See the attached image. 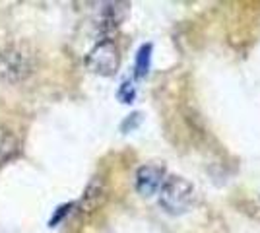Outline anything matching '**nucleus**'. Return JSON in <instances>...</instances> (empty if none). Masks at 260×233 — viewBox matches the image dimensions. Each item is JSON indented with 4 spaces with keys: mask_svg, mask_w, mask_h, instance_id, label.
Returning <instances> with one entry per match:
<instances>
[{
    "mask_svg": "<svg viewBox=\"0 0 260 233\" xmlns=\"http://www.w3.org/2000/svg\"><path fill=\"white\" fill-rule=\"evenodd\" d=\"M72 206H74V202H68V204H64V206H58V208H56V212H54V216L51 218V227H54L56 223L60 222L66 214L70 212V208H72Z\"/></svg>",
    "mask_w": 260,
    "mask_h": 233,
    "instance_id": "obj_10",
    "label": "nucleus"
},
{
    "mask_svg": "<svg viewBox=\"0 0 260 233\" xmlns=\"http://www.w3.org/2000/svg\"><path fill=\"white\" fill-rule=\"evenodd\" d=\"M194 202V185L181 175H169L159 189V206L167 214H184Z\"/></svg>",
    "mask_w": 260,
    "mask_h": 233,
    "instance_id": "obj_2",
    "label": "nucleus"
},
{
    "mask_svg": "<svg viewBox=\"0 0 260 233\" xmlns=\"http://www.w3.org/2000/svg\"><path fill=\"white\" fill-rule=\"evenodd\" d=\"M140 113H132V115H128V119L122 122V132H128V130H132V128H136V124L140 122Z\"/></svg>",
    "mask_w": 260,
    "mask_h": 233,
    "instance_id": "obj_11",
    "label": "nucleus"
},
{
    "mask_svg": "<svg viewBox=\"0 0 260 233\" xmlns=\"http://www.w3.org/2000/svg\"><path fill=\"white\" fill-rule=\"evenodd\" d=\"M86 64L91 72H95L99 76H113L120 64V55L117 45L111 39H103L99 41L89 55L86 56Z\"/></svg>",
    "mask_w": 260,
    "mask_h": 233,
    "instance_id": "obj_3",
    "label": "nucleus"
},
{
    "mask_svg": "<svg viewBox=\"0 0 260 233\" xmlns=\"http://www.w3.org/2000/svg\"><path fill=\"white\" fill-rule=\"evenodd\" d=\"M163 181H165V167L157 163H148L142 165L136 171V190L138 194L150 198L157 190L161 189Z\"/></svg>",
    "mask_w": 260,
    "mask_h": 233,
    "instance_id": "obj_4",
    "label": "nucleus"
},
{
    "mask_svg": "<svg viewBox=\"0 0 260 233\" xmlns=\"http://www.w3.org/2000/svg\"><path fill=\"white\" fill-rule=\"evenodd\" d=\"M128 14V4L126 2H109L101 10V29L111 31L115 27H119L122 20Z\"/></svg>",
    "mask_w": 260,
    "mask_h": 233,
    "instance_id": "obj_5",
    "label": "nucleus"
},
{
    "mask_svg": "<svg viewBox=\"0 0 260 233\" xmlns=\"http://www.w3.org/2000/svg\"><path fill=\"white\" fill-rule=\"evenodd\" d=\"M117 97H119L120 103H126V105L134 103V99H136V88H134V84L130 80H124L120 84L119 91H117Z\"/></svg>",
    "mask_w": 260,
    "mask_h": 233,
    "instance_id": "obj_9",
    "label": "nucleus"
},
{
    "mask_svg": "<svg viewBox=\"0 0 260 233\" xmlns=\"http://www.w3.org/2000/svg\"><path fill=\"white\" fill-rule=\"evenodd\" d=\"M20 152V140L10 128L0 126V165L14 159Z\"/></svg>",
    "mask_w": 260,
    "mask_h": 233,
    "instance_id": "obj_7",
    "label": "nucleus"
},
{
    "mask_svg": "<svg viewBox=\"0 0 260 233\" xmlns=\"http://www.w3.org/2000/svg\"><path fill=\"white\" fill-rule=\"evenodd\" d=\"M37 56L23 43H8L0 49V78L8 84H20L31 76Z\"/></svg>",
    "mask_w": 260,
    "mask_h": 233,
    "instance_id": "obj_1",
    "label": "nucleus"
},
{
    "mask_svg": "<svg viewBox=\"0 0 260 233\" xmlns=\"http://www.w3.org/2000/svg\"><path fill=\"white\" fill-rule=\"evenodd\" d=\"M152 43H144L136 53V64H134V76L142 80L148 76L150 64H152Z\"/></svg>",
    "mask_w": 260,
    "mask_h": 233,
    "instance_id": "obj_8",
    "label": "nucleus"
},
{
    "mask_svg": "<svg viewBox=\"0 0 260 233\" xmlns=\"http://www.w3.org/2000/svg\"><path fill=\"white\" fill-rule=\"evenodd\" d=\"M103 200H105V183L99 177L91 179L89 185L86 187V190H84V196L80 200L82 210L93 212L98 206L103 204Z\"/></svg>",
    "mask_w": 260,
    "mask_h": 233,
    "instance_id": "obj_6",
    "label": "nucleus"
}]
</instances>
